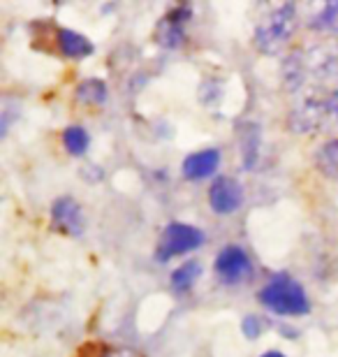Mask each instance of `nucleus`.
Returning a JSON list of instances; mask_svg holds the SVG:
<instances>
[{
  "mask_svg": "<svg viewBox=\"0 0 338 357\" xmlns=\"http://www.w3.org/2000/svg\"><path fill=\"white\" fill-rule=\"evenodd\" d=\"M241 330H243V334H246V339H257L262 332V320L257 316H248L246 320H243Z\"/></svg>",
  "mask_w": 338,
  "mask_h": 357,
  "instance_id": "16",
  "label": "nucleus"
},
{
  "mask_svg": "<svg viewBox=\"0 0 338 357\" xmlns=\"http://www.w3.org/2000/svg\"><path fill=\"white\" fill-rule=\"evenodd\" d=\"M311 26L322 33H338V0L336 3H327L325 10L313 19Z\"/></svg>",
  "mask_w": 338,
  "mask_h": 357,
  "instance_id": "15",
  "label": "nucleus"
},
{
  "mask_svg": "<svg viewBox=\"0 0 338 357\" xmlns=\"http://www.w3.org/2000/svg\"><path fill=\"white\" fill-rule=\"evenodd\" d=\"M262 357H285L283 353H278V351H269V353H264Z\"/></svg>",
  "mask_w": 338,
  "mask_h": 357,
  "instance_id": "17",
  "label": "nucleus"
},
{
  "mask_svg": "<svg viewBox=\"0 0 338 357\" xmlns=\"http://www.w3.org/2000/svg\"><path fill=\"white\" fill-rule=\"evenodd\" d=\"M297 24V10L292 3L280 5L273 10L260 26L255 28V47L264 54H276L285 45Z\"/></svg>",
  "mask_w": 338,
  "mask_h": 357,
  "instance_id": "2",
  "label": "nucleus"
},
{
  "mask_svg": "<svg viewBox=\"0 0 338 357\" xmlns=\"http://www.w3.org/2000/svg\"><path fill=\"white\" fill-rule=\"evenodd\" d=\"M188 17H190V7H176V10H171L167 17L160 21V26H158V33H155L158 42L167 49L181 47V42L185 38L183 24Z\"/></svg>",
  "mask_w": 338,
  "mask_h": 357,
  "instance_id": "8",
  "label": "nucleus"
},
{
  "mask_svg": "<svg viewBox=\"0 0 338 357\" xmlns=\"http://www.w3.org/2000/svg\"><path fill=\"white\" fill-rule=\"evenodd\" d=\"M208 202L215 213H234L243 202V188L239 181L229 176L218 178L208 190Z\"/></svg>",
  "mask_w": 338,
  "mask_h": 357,
  "instance_id": "5",
  "label": "nucleus"
},
{
  "mask_svg": "<svg viewBox=\"0 0 338 357\" xmlns=\"http://www.w3.org/2000/svg\"><path fill=\"white\" fill-rule=\"evenodd\" d=\"M204 232L197 230L195 225L185 223H169L164 227L160 244H158V260L164 262L174 255H183L188 251H195L197 246H202Z\"/></svg>",
  "mask_w": 338,
  "mask_h": 357,
  "instance_id": "3",
  "label": "nucleus"
},
{
  "mask_svg": "<svg viewBox=\"0 0 338 357\" xmlns=\"http://www.w3.org/2000/svg\"><path fill=\"white\" fill-rule=\"evenodd\" d=\"M63 144H66L68 153L84 155L86 151H89L91 137H89V132H86L82 126H70L68 130L63 132Z\"/></svg>",
  "mask_w": 338,
  "mask_h": 357,
  "instance_id": "14",
  "label": "nucleus"
},
{
  "mask_svg": "<svg viewBox=\"0 0 338 357\" xmlns=\"http://www.w3.org/2000/svg\"><path fill=\"white\" fill-rule=\"evenodd\" d=\"M215 271L227 285H236L253 276V262L241 246H227L215 258Z\"/></svg>",
  "mask_w": 338,
  "mask_h": 357,
  "instance_id": "4",
  "label": "nucleus"
},
{
  "mask_svg": "<svg viewBox=\"0 0 338 357\" xmlns=\"http://www.w3.org/2000/svg\"><path fill=\"white\" fill-rule=\"evenodd\" d=\"M59 47H61L63 56L75 59V61L89 59L93 54V42H89V38H84L82 33L68 31V28H63L59 33Z\"/></svg>",
  "mask_w": 338,
  "mask_h": 357,
  "instance_id": "10",
  "label": "nucleus"
},
{
  "mask_svg": "<svg viewBox=\"0 0 338 357\" xmlns=\"http://www.w3.org/2000/svg\"><path fill=\"white\" fill-rule=\"evenodd\" d=\"M315 165L325 176L338 181V139H332L320 146V151L315 153Z\"/></svg>",
  "mask_w": 338,
  "mask_h": 357,
  "instance_id": "11",
  "label": "nucleus"
},
{
  "mask_svg": "<svg viewBox=\"0 0 338 357\" xmlns=\"http://www.w3.org/2000/svg\"><path fill=\"white\" fill-rule=\"evenodd\" d=\"M199 276H202V265H199L197 260H190L171 274V288L176 292H185L197 283Z\"/></svg>",
  "mask_w": 338,
  "mask_h": 357,
  "instance_id": "12",
  "label": "nucleus"
},
{
  "mask_svg": "<svg viewBox=\"0 0 338 357\" xmlns=\"http://www.w3.org/2000/svg\"><path fill=\"white\" fill-rule=\"evenodd\" d=\"M220 165V153L215 149H206V151H197L188 155L181 165V172L190 181H199V178L211 176Z\"/></svg>",
  "mask_w": 338,
  "mask_h": 357,
  "instance_id": "9",
  "label": "nucleus"
},
{
  "mask_svg": "<svg viewBox=\"0 0 338 357\" xmlns=\"http://www.w3.org/2000/svg\"><path fill=\"white\" fill-rule=\"evenodd\" d=\"M52 220L61 232L70 234V237H79L84 232V213L72 197H61L52 204Z\"/></svg>",
  "mask_w": 338,
  "mask_h": 357,
  "instance_id": "6",
  "label": "nucleus"
},
{
  "mask_svg": "<svg viewBox=\"0 0 338 357\" xmlns=\"http://www.w3.org/2000/svg\"><path fill=\"white\" fill-rule=\"evenodd\" d=\"M260 302L278 316H304L311 311L306 290L287 274L273 276L260 292Z\"/></svg>",
  "mask_w": 338,
  "mask_h": 357,
  "instance_id": "1",
  "label": "nucleus"
},
{
  "mask_svg": "<svg viewBox=\"0 0 338 357\" xmlns=\"http://www.w3.org/2000/svg\"><path fill=\"white\" fill-rule=\"evenodd\" d=\"M329 116H332V109L327 100H306L290 116V128L297 132H311Z\"/></svg>",
  "mask_w": 338,
  "mask_h": 357,
  "instance_id": "7",
  "label": "nucleus"
},
{
  "mask_svg": "<svg viewBox=\"0 0 338 357\" xmlns=\"http://www.w3.org/2000/svg\"><path fill=\"white\" fill-rule=\"evenodd\" d=\"M77 100L84 105H105L107 102V86L102 79H86L79 84Z\"/></svg>",
  "mask_w": 338,
  "mask_h": 357,
  "instance_id": "13",
  "label": "nucleus"
},
{
  "mask_svg": "<svg viewBox=\"0 0 338 357\" xmlns=\"http://www.w3.org/2000/svg\"><path fill=\"white\" fill-rule=\"evenodd\" d=\"M336 59H338V52H336Z\"/></svg>",
  "mask_w": 338,
  "mask_h": 357,
  "instance_id": "18",
  "label": "nucleus"
}]
</instances>
